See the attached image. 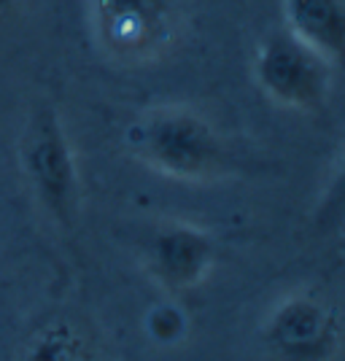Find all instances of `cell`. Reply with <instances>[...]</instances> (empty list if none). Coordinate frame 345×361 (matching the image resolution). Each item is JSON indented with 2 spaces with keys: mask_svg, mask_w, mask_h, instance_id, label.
<instances>
[{
  "mask_svg": "<svg viewBox=\"0 0 345 361\" xmlns=\"http://www.w3.org/2000/svg\"><path fill=\"white\" fill-rule=\"evenodd\" d=\"M284 27L332 68L345 65V0H281Z\"/></svg>",
  "mask_w": 345,
  "mask_h": 361,
  "instance_id": "cell-7",
  "label": "cell"
},
{
  "mask_svg": "<svg viewBox=\"0 0 345 361\" xmlns=\"http://www.w3.org/2000/svg\"><path fill=\"white\" fill-rule=\"evenodd\" d=\"M345 219V151L340 162L332 173L329 183L324 189L321 205H318V221L321 224H332V221H343Z\"/></svg>",
  "mask_w": 345,
  "mask_h": 361,
  "instance_id": "cell-10",
  "label": "cell"
},
{
  "mask_svg": "<svg viewBox=\"0 0 345 361\" xmlns=\"http://www.w3.org/2000/svg\"><path fill=\"white\" fill-rule=\"evenodd\" d=\"M127 146L140 165L178 183H216L235 165L216 124L183 103L143 111L127 130Z\"/></svg>",
  "mask_w": 345,
  "mask_h": 361,
  "instance_id": "cell-1",
  "label": "cell"
},
{
  "mask_svg": "<svg viewBox=\"0 0 345 361\" xmlns=\"http://www.w3.org/2000/svg\"><path fill=\"white\" fill-rule=\"evenodd\" d=\"M219 245L208 229L192 221H165L151 232L143 248L149 278L170 297L202 286L216 267Z\"/></svg>",
  "mask_w": 345,
  "mask_h": 361,
  "instance_id": "cell-6",
  "label": "cell"
},
{
  "mask_svg": "<svg viewBox=\"0 0 345 361\" xmlns=\"http://www.w3.org/2000/svg\"><path fill=\"white\" fill-rule=\"evenodd\" d=\"M262 343L275 361H334L343 350V318L327 297L291 291L267 313Z\"/></svg>",
  "mask_w": 345,
  "mask_h": 361,
  "instance_id": "cell-5",
  "label": "cell"
},
{
  "mask_svg": "<svg viewBox=\"0 0 345 361\" xmlns=\"http://www.w3.org/2000/svg\"><path fill=\"white\" fill-rule=\"evenodd\" d=\"M149 331L157 343L173 345L186 334V316L176 305H159L149 313Z\"/></svg>",
  "mask_w": 345,
  "mask_h": 361,
  "instance_id": "cell-9",
  "label": "cell"
},
{
  "mask_svg": "<svg viewBox=\"0 0 345 361\" xmlns=\"http://www.w3.org/2000/svg\"><path fill=\"white\" fill-rule=\"evenodd\" d=\"M25 361H103V356L78 326L57 321L35 334Z\"/></svg>",
  "mask_w": 345,
  "mask_h": 361,
  "instance_id": "cell-8",
  "label": "cell"
},
{
  "mask_svg": "<svg viewBox=\"0 0 345 361\" xmlns=\"http://www.w3.org/2000/svg\"><path fill=\"white\" fill-rule=\"evenodd\" d=\"M92 35L119 65H154L186 30V0H90Z\"/></svg>",
  "mask_w": 345,
  "mask_h": 361,
  "instance_id": "cell-2",
  "label": "cell"
},
{
  "mask_svg": "<svg viewBox=\"0 0 345 361\" xmlns=\"http://www.w3.org/2000/svg\"><path fill=\"white\" fill-rule=\"evenodd\" d=\"M22 170L38 205L52 216V221L60 226L73 224L81 202L78 165L60 114L52 106L35 108L25 127Z\"/></svg>",
  "mask_w": 345,
  "mask_h": 361,
  "instance_id": "cell-4",
  "label": "cell"
},
{
  "mask_svg": "<svg viewBox=\"0 0 345 361\" xmlns=\"http://www.w3.org/2000/svg\"><path fill=\"white\" fill-rule=\"evenodd\" d=\"M332 68L318 51L294 38L284 25L270 30L254 51L251 73L259 92L286 111L315 114L327 106Z\"/></svg>",
  "mask_w": 345,
  "mask_h": 361,
  "instance_id": "cell-3",
  "label": "cell"
},
{
  "mask_svg": "<svg viewBox=\"0 0 345 361\" xmlns=\"http://www.w3.org/2000/svg\"><path fill=\"white\" fill-rule=\"evenodd\" d=\"M14 6H16V0H0V19L8 14V11L14 8Z\"/></svg>",
  "mask_w": 345,
  "mask_h": 361,
  "instance_id": "cell-11",
  "label": "cell"
}]
</instances>
